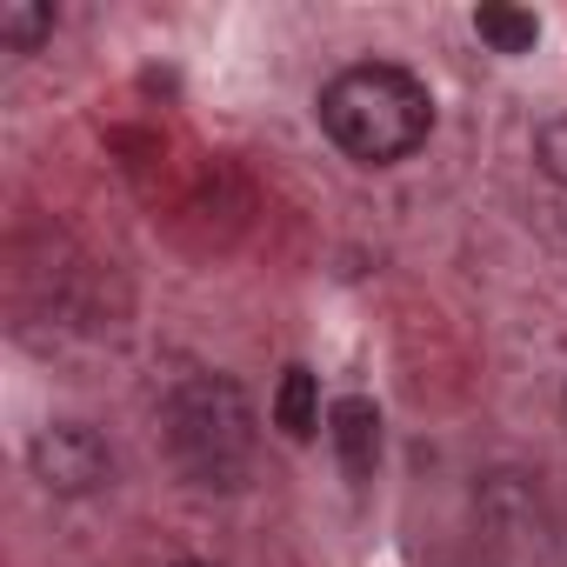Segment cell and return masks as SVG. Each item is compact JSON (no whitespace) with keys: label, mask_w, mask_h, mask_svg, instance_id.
Returning a JSON list of instances; mask_svg holds the SVG:
<instances>
[{"label":"cell","mask_w":567,"mask_h":567,"mask_svg":"<svg viewBox=\"0 0 567 567\" xmlns=\"http://www.w3.org/2000/svg\"><path fill=\"white\" fill-rule=\"evenodd\" d=\"M321 127L334 134L341 154H354L361 167H394L408 161L427 127H434V101L427 87L394 68V61H361V68H341L328 87H321Z\"/></svg>","instance_id":"obj_1"},{"label":"cell","mask_w":567,"mask_h":567,"mask_svg":"<svg viewBox=\"0 0 567 567\" xmlns=\"http://www.w3.org/2000/svg\"><path fill=\"white\" fill-rule=\"evenodd\" d=\"M161 427H167L174 461L200 487H240V474L254 461V408L227 374H200V381L174 388Z\"/></svg>","instance_id":"obj_2"},{"label":"cell","mask_w":567,"mask_h":567,"mask_svg":"<svg viewBox=\"0 0 567 567\" xmlns=\"http://www.w3.org/2000/svg\"><path fill=\"white\" fill-rule=\"evenodd\" d=\"M28 461H34V481H41L48 494H94V487H107V474H114L107 441H101L94 427H74V421L41 427L34 447H28Z\"/></svg>","instance_id":"obj_3"},{"label":"cell","mask_w":567,"mask_h":567,"mask_svg":"<svg viewBox=\"0 0 567 567\" xmlns=\"http://www.w3.org/2000/svg\"><path fill=\"white\" fill-rule=\"evenodd\" d=\"M328 434H334V454H341L348 481H368L374 461H381V408L368 394H348V401H334Z\"/></svg>","instance_id":"obj_4"},{"label":"cell","mask_w":567,"mask_h":567,"mask_svg":"<svg viewBox=\"0 0 567 567\" xmlns=\"http://www.w3.org/2000/svg\"><path fill=\"white\" fill-rule=\"evenodd\" d=\"M274 427L288 434V441H308V434L321 427V381H315L308 368H288V374H280V388H274Z\"/></svg>","instance_id":"obj_5"},{"label":"cell","mask_w":567,"mask_h":567,"mask_svg":"<svg viewBox=\"0 0 567 567\" xmlns=\"http://www.w3.org/2000/svg\"><path fill=\"white\" fill-rule=\"evenodd\" d=\"M474 34L494 48V54H527L540 41V21L527 8H507V0H487V8L474 14Z\"/></svg>","instance_id":"obj_6"},{"label":"cell","mask_w":567,"mask_h":567,"mask_svg":"<svg viewBox=\"0 0 567 567\" xmlns=\"http://www.w3.org/2000/svg\"><path fill=\"white\" fill-rule=\"evenodd\" d=\"M48 34H54V8H41V0H8L0 8V41L14 54H34Z\"/></svg>","instance_id":"obj_7"},{"label":"cell","mask_w":567,"mask_h":567,"mask_svg":"<svg viewBox=\"0 0 567 567\" xmlns=\"http://www.w3.org/2000/svg\"><path fill=\"white\" fill-rule=\"evenodd\" d=\"M534 154H540V167H547L554 181H567V114L547 121V127L534 134Z\"/></svg>","instance_id":"obj_8"},{"label":"cell","mask_w":567,"mask_h":567,"mask_svg":"<svg viewBox=\"0 0 567 567\" xmlns=\"http://www.w3.org/2000/svg\"><path fill=\"white\" fill-rule=\"evenodd\" d=\"M181 567H194V560H181Z\"/></svg>","instance_id":"obj_9"}]
</instances>
